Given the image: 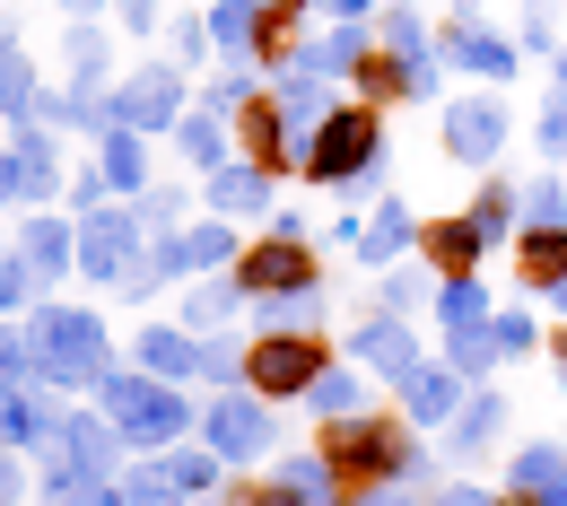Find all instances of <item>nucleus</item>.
<instances>
[{"label": "nucleus", "mask_w": 567, "mask_h": 506, "mask_svg": "<svg viewBox=\"0 0 567 506\" xmlns=\"http://www.w3.org/2000/svg\"><path fill=\"white\" fill-rule=\"evenodd\" d=\"M53 428H62V411L44 402L35 375H27V384H0V445H9V454H44Z\"/></svg>", "instance_id": "12"}, {"label": "nucleus", "mask_w": 567, "mask_h": 506, "mask_svg": "<svg viewBox=\"0 0 567 506\" xmlns=\"http://www.w3.org/2000/svg\"><path fill=\"white\" fill-rule=\"evenodd\" d=\"M9 157H18V202L35 210V202H53V184H62V148L44 123H18L9 132Z\"/></svg>", "instance_id": "20"}, {"label": "nucleus", "mask_w": 567, "mask_h": 506, "mask_svg": "<svg viewBox=\"0 0 567 506\" xmlns=\"http://www.w3.org/2000/svg\"><path fill=\"white\" fill-rule=\"evenodd\" d=\"M202 384H218V393L245 384V350H236V341H202Z\"/></svg>", "instance_id": "41"}, {"label": "nucleus", "mask_w": 567, "mask_h": 506, "mask_svg": "<svg viewBox=\"0 0 567 506\" xmlns=\"http://www.w3.org/2000/svg\"><path fill=\"white\" fill-rule=\"evenodd\" d=\"M463 402H472V384H463L445 359H427V366H411V375H402V420H420V428H445Z\"/></svg>", "instance_id": "14"}, {"label": "nucleus", "mask_w": 567, "mask_h": 506, "mask_svg": "<svg viewBox=\"0 0 567 506\" xmlns=\"http://www.w3.org/2000/svg\"><path fill=\"white\" fill-rule=\"evenodd\" d=\"M515 271H524L533 289H559L567 280V227H524V236H515Z\"/></svg>", "instance_id": "25"}, {"label": "nucleus", "mask_w": 567, "mask_h": 506, "mask_svg": "<svg viewBox=\"0 0 567 506\" xmlns=\"http://www.w3.org/2000/svg\"><path fill=\"white\" fill-rule=\"evenodd\" d=\"M218 262H236V227H227V218H202V227L184 236V271H218Z\"/></svg>", "instance_id": "36"}, {"label": "nucleus", "mask_w": 567, "mask_h": 506, "mask_svg": "<svg viewBox=\"0 0 567 506\" xmlns=\"http://www.w3.org/2000/svg\"><path fill=\"white\" fill-rule=\"evenodd\" d=\"M315 9H323V18H367L375 0H315Z\"/></svg>", "instance_id": "53"}, {"label": "nucleus", "mask_w": 567, "mask_h": 506, "mask_svg": "<svg viewBox=\"0 0 567 506\" xmlns=\"http://www.w3.org/2000/svg\"><path fill=\"white\" fill-rule=\"evenodd\" d=\"M559 9H567V0H559Z\"/></svg>", "instance_id": "63"}, {"label": "nucleus", "mask_w": 567, "mask_h": 506, "mask_svg": "<svg viewBox=\"0 0 567 506\" xmlns=\"http://www.w3.org/2000/svg\"><path fill=\"white\" fill-rule=\"evenodd\" d=\"M35 280H44V271H35L27 254H9V262H0V314H18V306L35 297Z\"/></svg>", "instance_id": "42"}, {"label": "nucleus", "mask_w": 567, "mask_h": 506, "mask_svg": "<svg viewBox=\"0 0 567 506\" xmlns=\"http://www.w3.org/2000/svg\"><path fill=\"white\" fill-rule=\"evenodd\" d=\"M218 506H315V498L288 481H236V489H218Z\"/></svg>", "instance_id": "40"}, {"label": "nucleus", "mask_w": 567, "mask_h": 506, "mask_svg": "<svg viewBox=\"0 0 567 506\" xmlns=\"http://www.w3.org/2000/svg\"><path fill=\"white\" fill-rule=\"evenodd\" d=\"M497 506H550V498H524V489H506V498H497Z\"/></svg>", "instance_id": "55"}, {"label": "nucleus", "mask_w": 567, "mask_h": 506, "mask_svg": "<svg viewBox=\"0 0 567 506\" xmlns=\"http://www.w3.org/2000/svg\"><path fill=\"white\" fill-rule=\"evenodd\" d=\"M350 366H375V375H393V384H402V375L427 366V359H420V341H411V323H402V314H367V323L350 332Z\"/></svg>", "instance_id": "13"}, {"label": "nucleus", "mask_w": 567, "mask_h": 506, "mask_svg": "<svg viewBox=\"0 0 567 506\" xmlns=\"http://www.w3.org/2000/svg\"><path fill=\"white\" fill-rule=\"evenodd\" d=\"M132 506H184V498H175V489H157V498H132Z\"/></svg>", "instance_id": "56"}, {"label": "nucleus", "mask_w": 567, "mask_h": 506, "mask_svg": "<svg viewBox=\"0 0 567 506\" xmlns=\"http://www.w3.org/2000/svg\"><path fill=\"white\" fill-rule=\"evenodd\" d=\"M375 166H384V105H332L297 157L306 184H367Z\"/></svg>", "instance_id": "4"}, {"label": "nucleus", "mask_w": 567, "mask_h": 506, "mask_svg": "<svg viewBox=\"0 0 567 506\" xmlns=\"http://www.w3.org/2000/svg\"><path fill=\"white\" fill-rule=\"evenodd\" d=\"M375 53H393V62H436V44H427V18L420 9H411V0H402V9H384V18H375Z\"/></svg>", "instance_id": "27"}, {"label": "nucleus", "mask_w": 567, "mask_h": 506, "mask_svg": "<svg viewBox=\"0 0 567 506\" xmlns=\"http://www.w3.org/2000/svg\"><path fill=\"white\" fill-rule=\"evenodd\" d=\"M367 53H375V44H367V27H358V18H341L332 35H315V44H306V62H297V71H315V79H358V62H367Z\"/></svg>", "instance_id": "23"}, {"label": "nucleus", "mask_w": 567, "mask_h": 506, "mask_svg": "<svg viewBox=\"0 0 567 506\" xmlns=\"http://www.w3.org/2000/svg\"><path fill=\"white\" fill-rule=\"evenodd\" d=\"M27 332H35V384H62V393H96L114 366H105V323L87 314V306H35L27 314Z\"/></svg>", "instance_id": "3"}, {"label": "nucleus", "mask_w": 567, "mask_h": 506, "mask_svg": "<svg viewBox=\"0 0 567 506\" xmlns=\"http://www.w3.org/2000/svg\"><path fill=\"white\" fill-rule=\"evenodd\" d=\"M175 210H193V202H184L175 184H166V193L148 184V193H141V227H148V236H175Z\"/></svg>", "instance_id": "43"}, {"label": "nucleus", "mask_w": 567, "mask_h": 506, "mask_svg": "<svg viewBox=\"0 0 567 506\" xmlns=\"http://www.w3.org/2000/svg\"><path fill=\"white\" fill-rule=\"evenodd\" d=\"M497 359H506V350H497V323H463V332H445V366H454L463 384H481Z\"/></svg>", "instance_id": "30"}, {"label": "nucleus", "mask_w": 567, "mask_h": 506, "mask_svg": "<svg viewBox=\"0 0 567 506\" xmlns=\"http://www.w3.org/2000/svg\"><path fill=\"white\" fill-rule=\"evenodd\" d=\"M515 44H524V53H550V9H524V27H515Z\"/></svg>", "instance_id": "47"}, {"label": "nucleus", "mask_w": 567, "mask_h": 506, "mask_svg": "<svg viewBox=\"0 0 567 506\" xmlns=\"http://www.w3.org/2000/svg\"><path fill=\"white\" fill-rule=\"evenodd\" d=\"M53 445L71 454V472L87 489H114V463H123V428H114V420H62Z\"/></svg>", "instance_id": "15"}, {"label": "nucleus", "mask_w": 567, "mask_h": 506, "mask_svg": "<svg viewBox=\"0 0 567 506\" xmlns=\"http://www.w3.org/2000/svg\"><path fill=\"white\" fill-rule=\"evenodd\" d=\"M18 202V157H9V141H0V210Z\"/></svg>", "instance_id": "52"}, {"label": "nucleus", "mask_w": 567, "mask_h": 506, "mask_svg": "<svg viewBox=\"0 0 567 506\" xmlns=\"http://www.w3.org/2000/svg\"><path fill=\"white\" fill-rule=\"evenodd\" d=\"M559 105H567V53H559Z\"/></svg>", "instance_id": "59"}, {"label": "nucleus", "mask_w": 567, "mask_h": 506, "mask_svg": "<svg viewBox=\"0 0 567 506\" xmlns=\"http://www.w3.org/2000/svg\"><path fill=\"white\" fill-rule=\"evenodd\" d=\"M550 306H559V323H567V280H559V289H550Z\"/></svg>", "instance_id": "58"}, {"label": "nucleus", "mask_w": 567, "mask_h": 506, "mask_svg": "<svg viewBox=\"0 0 567 506\" xmlns=\"http://www.w3.org/2000/svg\"><path fill=\"white\" fill-rule=\"evenodd\" d=\"M175 148H184L202 175L227 166V114H210V105H202V114H184V123H175Z\"/></svg>", "instance_id": "32"}, {"label": "nucleus", "mask_w": 567, "mask_h": 506, "mask_svg": "<svg viewBox=\"0 0 567 506\" xmlns=\"http://www.w3.org/2000/svg\"><path fill=\"white\" fill-rule=\"evenodd\" d=\"M533 341H542V332H533V314H497V350H506V359H524Z\"/></svg>", "instance_id": "44"}, {"label": "nucleus", "mask_w": 567, "mask_h": 506, "mask_svg": "<svg viewBox=\"0 0 567 506\" xmlns=\"http://www.w3.org/2000/svg\"><path fill=\"white\" fill-rule=\"evenodd\" d=\"M472 227H481V245H506V227H515V193H506V184H489V193L472 202Z\"/></svg>", "instance_id": "39"}, {"label": "nucleus", "mask_w": 567, "mask_h": 506, "mask_svg": "<svg viewBox=\"0 0 567 506\" xmlns=\"http://www.w3.org/2000/svg\"><path fill=\"white\" fill-rule=\"evenodd\" d=\"M315 454L332 463L341 498L393 489V481H427V454H420V436H411V420H393V411H350V420H323Z\"/></svg>", "instance_id": "1"}, {"label": "nucleus", "mask_w": 567, "mask_h": 506, "mask_svg": "<svg viewBox=\"0 0 567 506\" xmlns=\"http://www.w3.org/2000/svg\"><path fill=\"white\" fill-rule=\"evenodd\" d=\"M506 141H515V123H506V105H497V96H454V105H445V157L489 166Z\"/></svg>", "instance_id": "9"}, {"label": "nucleus", "mask_w": 567, "mask_h": 506, "mask_svg": "<svg viewBox=\"0 0 567 506\" xmlns=\"http://www.w3.org/2000/svg\"><path fill=\"white\" fill-rule=\"evenodd\" d=\"M420 306V280L411 271H384V314H411Z\"/></svg>", "instance_id": "46"}, {"label": "nucleus", "mask_w": 567, "mask_h": 506, "mask_svg": "<svg viewBox=\"0 0 567 506\" xmlns=\"http://www.w3.org/2000/svg\"><path fill=\"white\" fill-rule=\"evenodd\" d=\"M315 280H323V262H315V245L288 236V227H271L262 245L236 254V289H245V297H306Z\"/></svg>", "instance_id": "7"}, {"label": "nucleus", "mask_w": 567, "mask_h": 506, "mask_svg": "<svg viewBox=\"0 0 567 506\" xmlns=\"http://www.w3.org/2000/svg\"><path fill=\"white\" fill-rule=\"evenodd\" d=\"M62 9H71V18H87V9H105V0H62Z\"/></svg>", "instance_id": "57"}, {"label": "nucleus", "mask_w": 567, "mask_h": 506, "mask_svg": "<svg viewBox=\"0 0 567 506\" xmlns=\"http://www.w3.org/2000/svg\"><path fill=\"white\" fill-rule=\"evenodd\" d=\"M559 384H567V366H559Z\"/></svg>", "instance_id": "61"}, {"label": "nucleus", "mask_w": 567, "mask_h": 506, "mask_svg": "<svg viewBox=\"0 0 567 506\" xmlns=\"http://www.w3.org/2000/svg\"><path fill=\"white\" fill-rule=\"evenodd\" d=\"M236 297H245V289H218V280H210V289L193 297V323H218V314H236Z\"/></svg>", "instance_id": "45"}, {"label": "nucleus", "mask_w": 567, "mask_h": 506, "mask_svg": "<svg viewBox=\"0 0 567 506\" xmlns=\"http://www.w3.org/2000/svg\"><path fill=\"white\" fill-rule=\"evenodd\" d=\"M0 123H9V114H0Z\"/></svg>", "instance_id": "62"}, {"label": "nucleus", "mask_w": 567, "mask_h": 506, "mask_svg": "<svg viewBox=\"0 0 567 506\" xmlns=\"http://www.w3.org/2000/svg\"><path fill=\"white\" fill-rule=\"evenodd\" d=\"M271 436H280V420H271V402L262 393H218L210 411H202V445H210L218 463H254V454H271Z\"/></svg>", "instance_id": "8"}, {"label": "nucleus", "mask_w": 567, "mask_h": 506, "mask_svg": "<svg viewBox=\"0 0 567 506\" xmlns=\"http://www.w3.org/2000/svg\"><path fill=\"white\" fill-rule=\"evenodd\" d=\"M27 375H35V332L0 314V384H27Z\"/></svg>", "instance_id": "37"}, {"label": "nucleus", "mask_w": 567, "mask_h": 506, "mask_svg": "<svg viewBox=\"0 0 567 506\" xmlns=\"http://www.w3.org/2000/svg\"><path fill=\"white\" fill-rule=\"evenodd\" d=\"M96 411L123 428V445H184V436L202 428V411L184 402V384H166V375H141V366H123V375H105L96 384Z\"/></svg>", "instance_id": "2"}, {"label": "nucleus", "mask_w": 567, "mask_h": 506, "mask_svg": "<svg viewBox=\"0 0 567 506\" xmlns=\"http://www.w3.org/2000/svg\"><path fill=\"white\" fill-rule=\"evenodd\" d=\"M420 254H427V271H436V280H472V262H481L489 245H481V227H472V218H420Z\"/></svg>", "instance_id": "19"}, {"label": "nucleus", "mask_w": 567, "mask_h": 506, "mask_svg": "<svg viewBox=\"0 0 567 506\" xmlns=\"http://www.w3.org/2000/svg\"><path fill=\"white\" fill-rule=\"evenodd\" d=\"M350 245H358V262H367V271H393V262L420 245V218H411V202H375V218H358Z\"/></svg>", "instance_id": "17"}, {"label": "nucleus", "mask_w": 567, "mask_h": 506, "mask_svg": "<svg viewBox=\"0 0 567 506\" xmlns=\"http://www.w3.org/2000/svg\"><path fill=\"white\" fill-rule=\"evenodd\" d=\"M114 9H123V27H132V35H148V27H157V0H114Z\"/></svg>", "instance_id": "49"}, {"label": "nucleus", "mask_w": 567, "mask_h": 506, "mask_svg": "<svg viewBox=\"0 0 567 506\" xmlns=\"http://www.w3.org/2000/svg\"><path fill=\"white\" fill-rule=\"evenodd\" d=\"M323 366H332V341H315V332H262V341H245V393L306 402Z\"/></svg>", "instance_id": "6"}, {"label": "nucleus", "mask_w": 567, "mask_h": 506, "mask_svg": "<svg viewBox=\"0 0 567 506\" xmlns=\"http://www.w3.org/2000/svg\"><path fill=\"white\" fill-rule=\"evenodd\" d=\"M506 489H524V498H559V489H567V445H524L515 472H506Z\"/></svg>", "instance_id": "28"}, {"label": "nucleus", "mask_w": 567, "mask_h": 506, "mask_svg": "<svg viewBox=\"0 0 567 506\" xmlns=\"http://www.w3.org/2000/svg\"><path fill=\"white\" fill-rule=\"evenodd\" d=\"M436 323H445V332H463V323H497L489 289H481V280H436Z\"/></svg>", "instance_id": "34"}, {"label": "nucleus", "mask_w": 567, "mask_h": 506, "mask_svg": "<svg viewBox=\"0 0 567 506\" xmlns=\"http://www.w3.org/2000/svg\"><path fill=\"white\" fill-rule=\"evenodd\" d=\"M515 35H489V27H454L445 18V44H436V62L445 71H481V79H515Z\"/></svg>", "instance_id": "16"}, {"label": "nucleus", "mask_w": 567, "mask_h": 506, "mask_svg": "<svg viewBox=\"0 0 567 506\" xmlns=\"http://www.w3.org/2000/svg\"><path fill=\"white\" fill-rule=\"evenodd\" d=\"M559 366H567V323H559Z\"/></svg>", "instance_id": "60"}, {"label": "nucleus", "mask_w": 567, "mask_h": 506, "mask_svg": "<svg viewBox=\"0 0 567 506\" xmlns=\"http://www.w3.org/2000/svg\"><path fill=\"white\" fill-rule=\"evenodd\" d=\"M542 148H550V157H567V105H559V96H550V114H542Z\"/></svg>", "instance_id": "48"}, {"label": "nucleus", "mask_w": 567, "mask_h": 506, "mask_svg": "<svg viewBox=\"0 0 567 506\" xmlns=\"http://www.w3.org/2000/svg\"><path fill=\"white\" fill-rule=\"evenodd\" d=\"M0 114H9V123L44 114V87H35V71H27V53H9V62H0Z\"/></svg>", "instance_id": "35"}, {"label": "nucleus", "mask_w": 567, "mask_h": 506, "mask_svg": "<svg viewBox=\"0 0 567 506\" xmlns=\"http://www.w3.org/2000/svg\"><path fill=\"white\" fill-rule=\"evenodd\" d=\"M114 123H132V132H166V123H184V71L157 62V71L123 79V87H114Z\"/></svg>", "instance_id": "10"}, {"label": "nucleus", "mask_w": 567, "mask_h": 506, "mask_svg": "<svg viewBox=\"0 0 567 506\" xmlns=\"http://www.w3.org/2000/svg\"><path fill=\"white\" fill-rule=\"evenodd\" d=\"M218 472H227V463H218L210 445H166V489H175V498H210Z\"/></svg>", "instance_id": "31"}, {"label": "nucleus", "mask_w": 567, "mask_h": 506, "mask_svg": "<svg viewBox=\"0 0 567 506\" xmlns=\"http://www.w3.org/2000/svg\"><path fill=\"white\" fill-rule=\"evenodd\" d=\"M96 175H105V193H148V132L105 123V141H96Z\"/></svg>", "instance_id": "21"}, {"label": "nucleus", "mask_w": 567, "mask_h": 506, "mask_svg": "<svg viewBox=\"0 0 567 506\" xmlns=\"http://www.w3.org/2000/svg\"><path fill=\"white\" fill-rule=\"evenodd\" d=\"M350 506H420V498H411V489L393 481V489H367V498H350Z\"/></svg>", "instance_id": "51"}, {"label": "nucleus", "mask_w": 567, "mask_h": 506, "mask_svg": "<svg viewBox=\"0 0 567 506\" xmlns=\"http://www.w3.org/2000/svg\"><path fill=\"white\" fill-rule=\"evenodd\" d=\"M306 411H323V420H350V411H367L358 366H323V375H315V393H306Z\"/></svg>", "instance_id": "33"}, {"label": "nucleus", "mask_w": 567, "mask_h": 506, "mask_svg": "<svg viewBox=\"0 0 567 506\" xmlns=\"http://www.w3.org/2000/svg\"><path fill=\"white\" fill-rule=\"evenodd\" d=\"M18 254H27L44 280H62V271L79 262V227H62V218H44V210H27V245H18Z\"/></svg>", "instance_id": "24"}, {"label": "nucleus", "mask_w": 567, "mask_h": 506, "mask_svg": "<svg viewBox=\"0 0 567 506\" xmlns=\"http://www.w3.org/2000/svg\"><path fill=\"white\" fill-rule=\"evenodd\" d=\"M9 53H18V27H9V18H0V62H9Z\"/></svg>", "instance_id": "54"}, {"label": "nucleus", "mask_w": 567, "mask_h": 506, "mask_svg": "<svg viewBox=\"0 0 567 506\" xmlns=\"http://www.w3.org/2000/svg\"><path fill=\"white\" fill-rule=\"evenodd\" d=\"M271 96H280V114L297 123V141H315V123L332 114V96H323V79H315V71H280V87H271Z\"/></svg>", "instance_id": "29"}, {"label": "nucleus", "mask_w": 567, "mask_h": 506, "mask_svg": "<svg viewBox=\"0 0 567 506\" xmlns=\"http://www.w3.org/2000/svg\"><path fill=\"white\" fill-rule=\"evenodd\" d=\"M271 184H280L271 166H254V157H227V166H210V193H202V202H210L218 218H254V210H271Z\"/></svg>", "instance_id": "18"}, {"label": "nucleus", "mask_w": 567, "mask_h": 506, "mask_svg": "<svg viewBox=\"0 0 567 506\" xmlns=\"http://www.w3.org/2000/svg\"><path fill=\"white\" fill-rule=\"evenodd\" d=\"M79 271L105 280V289H123V297L157 289V271H148V254H141V210H114V193L87 202L79 210Z\"/></svg>", "instance_id": "5"}, {"label": "nucleus", "mask_w": 567, "mask_h": 506, "mask_svg": "<svg viewBox=\"0 0 567 506\" xmlns=\"http://www.w3.org/2000/svg\"><path fill=\"white\" fill-rule=\"evenodd\" d=\"M132 366H141V375H166V384H184V375H202V341L175 332V323H148L141 341H132Z\"/></svg>", "instance_id": "22"}, {"label": "nucleus", "mask_w": 567, "mask_h": 506, "mask_svg": "<svg viewBox=\"0 0 567 506\" xmlns=\"http://www.w3.org/2000/svg\"><path fill=\"white\" fill-rule=\"evenodd\" d=\"M236 141H245V157H254V166H271V175H297V157H306L297 123L280 114V96H254V105L236 114Z\"/></svg>", "instance_id": "11"}, {"label": "nucleus", "mask_w": 567, "mask_h": 506, "mask_svg": "<svg viewBox=\"0 0 567 506\" xmlns=\"http://www.w3.org/2000/svg\"><path fill=\"white\" fill-rule=\"evenodd\" d=\"M524 227H567V184H559V175L524 184Z\"/></svg>", "instance_id": "38"}, {"label": "nucleus", "mask_w": 567, "mask_h": 506, "mask_svg": "<svg viewBox=\"0 0 567 506\" xmlns=\"http://www.w3.org/2000/svg\"><path fill=\"white\" fill-rule=\"evenodd\" d=\"M497 420H506V402H497V393H472V402L454 411V428H445V463H472L497 436Z\"/></svg>", "instance_id": "26"}, {"label": "nucleus", "mask_w": 567, "mask_h": 506, "mask_svg": "<svg viewBox=\"0 0 567 506\" xmlns=\"http://www.w3.org/2000/svg\"><path fill=\"white\" fill-rule=\"evenodd\" d=\"M18 489H27V472H18V454H9V445H0V506L18 498Z\"/></svg>", "instance_id": "50"}]
</instances>
